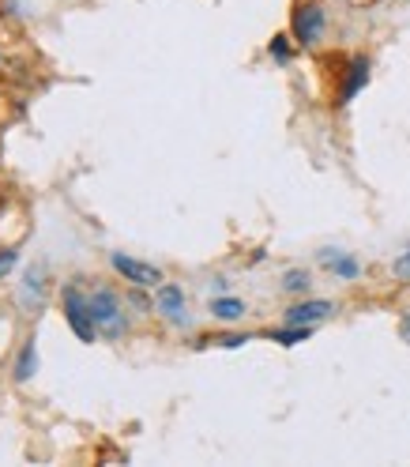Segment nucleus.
I'll return each mask as SVG.
<instances>
[{
    "mask_svg": "<svg viewBox=\"0 0 410 467\" xmlns=\"http://www.w3.org/2000/svg\"><path fill=\"white\" fill-rule=\"evenodd\" d=\"M87 302H91V317H95V328L98 336L106 339H121L128 332V320H125V309H121V298L113 295V290L98 286L87 295Z\"/></svg>",
    "mask_w": 410,
    "mask_h": 467,
    "instance_id": "obj_1",
    "label": "nucleus"
},
{
    "mask_svg": "<svg viewBox=\"0 0 410 467\" xmlns=\"http://www.w3.org/2000/svg\"><path fill=\"white\" fill-rule=\"evenodd\" d=\"M65 317H68L72 332H76L83 343H91V339L98 336L95 317H91V302H87V295H79L76 286H68V290H65Z\"/></svg>",
    "mask_w": 410,
    "mask_h": 467,
    "instance_id": "obj_2",
    "label": "nucleus"
},
{
    "mask_svg": "<svg viewBox=\"0 0 410 467\" xmlns=\"http://www.w3.org/2000/svg\"><path fill=\"white\" fill-rule=\"evenodd\" d=\"M109 265L117 268V275H125L132 286H162V283H166L155 265H143V260H132V256H125V253H113Z\"/></svg>",
    "mask_w": 410,
    "mask_h": 467,
    "instance_id": "obj_3",
    "label": "nucleus"
},
{
    "mask_svg": "<svg viewBox=\"0 0 410 467\" xmlns=\"http://www.w3.org/2000/svg\"><path fill=\"white\" fill-rule=\"evenodd\" d=\"M324 23H328L324 8L313 5V0H305V5H298V12H294V38L302 46H316L320 35H324Z\"/></svg>",
    "mask_w": 410,
    "mask_h": 467,
    "instance_id": "obj_4",
    "label": "nucleus"
},
{
    "mask_svg": "<svg viewBox=\"0 0 410 467\" xmlns=\"http://www.w3.org/2000/svg\"><path fill=\"white\" fill-rule=\"evenodd\" d=\"M332 313H335L332 302L313 298V302H302V306H290L286 309V325H320V320H328Z\"/></svg>",
    "mask_w": 410,
    "mask_h": 467,
    "instance_id": "obj_5",
    "label": "nucleus"
},
{
    "mask_svg": "<svg viewBox=\"0 0 410 467\" xmlns=\"http://www.w3.org/2000/svg\"><path fill=\"white\" fill-rule=\"evenodd\" d=\"M155 302H159V313H162V317H169L173 325H181V320H185V290H181V286L162 283Z\"/></svg>",
    "mask_w": 410,
    "mask_h": 467,
    "instance_id": "obj_6",
    "label": "nucleus"
},
{
    "mask_svg": "<svg viewBox=\"0 0 410 467\" xmlns=\"http://www.w3.org/2000/svg\"><path fill=\"white\" fill-rule=\"evenodd\" d=\"M365 83H369V61H365V57H354V61L346 65V83H343V91H339V102H350Z\"/></svg>",
    "mask_w": 410,
    "mask_h": 467,
    "instance_id": "obj_7",
    "label": "nucleus"
},
{
    "mask_svg": "<svg viewBox=\"0 0 410 467\" xmlns=\"http://www.w3.org/2000/svg\"><path fill=\"white\" fill-rule=\"evenodd\" d=\"M320 265L324 268H332L339 279H358V260H350V256H343V253H335V249H324L320 253Z\"/></svg>",
    "mask_w": 410,
    "mask_h": 467,
    "instance_id": "obj_8",
    "label": "nucleus"
},
{
    "mask_svg": "<svg viewBox=\"0 0 410 467\" xmlns=\"http://www.w3.org/2000/svg\"><path fill=\"white\" fill-rule=\"evenodd\" d=\"M35 369H38V350H35V339H26L23 350H19V362H15V381H19V385L31 381Z\"/></svg>",
    "mask_w": 410,
    "mask_h": 467,
    "instance_id": "obj_9",
    "label": "nucleus"
},
{
    "mask_svg": "<svg viewBox=\"0 0 410 467\" xmlns=\"http://www.w3.org/2000/svg\"><path fill=\"white\" fill-rule=\"evenodd\" d=\"M275 343H282V347H294V343H302V339H309L313 336V325H290V328H279V332H268Z\"/></svg>",
    "mask_w": 410,
    "mask_h": 467,
    "instance_id": "obj_10",
    "label": "nucleus"
},
{
    "mask_svg": "<svg viewBox=\"0 0 410 467\" xmlns=\"http://www.w3.org/2000/svg\"><path fill=\"white\" fill-rule=\"evenodd\" d=\"M211 313H215L219 320H238V317L245 313V302H238V298H215V302H211Z\"/></svg>",
    "mask_w": 410,
    "mask_h": 467,
    "instance_id": "obj_11",
    "label": "nucleus"
},
{
    "mask_svg": "<svg viewBox=\"0 0 410 467\" xmlns=\"http://www.w3.org/2000/svg\"><path fill=\"white\" fill-rule=\"evenodd\" d=\"M282 290H290V295H302V290H309V272H302V268L286 272L282 275Z\"/></svg>",
    "mask_w": 410,
    "mask_h": 467,
    "instance_id": "obj_12",
    "label": "nucleus"
},
{
    "mask_svg": "<svg viewBox=\"0 0 410 467\" xmlns=\"http://www.w3.org/2000/svg\"><path fill=\"white\" fill-rule=\"evenodd\" d=\"M272 57H275L279 65L290 61V38H286V35H275V38H272Z\"/></svg>",
    "mask_w": 410,
    "mask_h": 467,
    "instance_id": "obj_13",
    "label": "nucleus"
},
{
    "mask_svg": "<svg viewBox=\"0 0 410 467\" xmlns=\"http://www.w3.org/2000/svg\"><path fill=\"white\" fill-rule=\"evenodd\" d=\"M15 260H19V253H15V249H5V253H0V279H5V275L15 268Z\"/></svg>",
    "mask_w": 410,
    "mask_h": 467,
    "instance_id": "obj_14",
    "label": "nucleus"
},
{
    "mask_svg": "<svg viewBox=\"0 0 410 467\" xmlns=\"http://www.w3.org/2000/svg\"><path fill=\"white\" fill-rule=\"evenodd\" d=\"M392 272H395L399 279H410V253H403V256L395 260V265H392Z\"/></svg>",
    "mask_w": 410,
    "mask_h": 467,
    "instance_id": "obj_15",
    "label": "nucleus"
},
{
    "mask_svg": "<svg viewBox=\"0 0 410 467\" xmlns=\"http://www.w3.org/2000/svg\"><path fill=\"white\" fill-rule=\"evenodd\" d=\"M208 343H219V347H241V343H249V336H219V339H208Z\"/></svg>",
    "mask_w": 410,
    "mask_h": 467,
    "instance_id": "obj_16",
    "label": "nucleus"
},
{
    "mask_svg": "<svg viewBox=\"0 0 410 467\" xmlns=\"http://www.w3.org/2000/svg\"><path fill=\"white\" fill-rule=\"evenodd\" d=\"M399 328H403V339H406V343H410V313H406V317H403V325H399Z\"/></svg>",
    "mask_w": 410,
    "mask_h": 467,
    "instance_id": "obj_17",
    "label": "nucleus"
}]
</instances>
